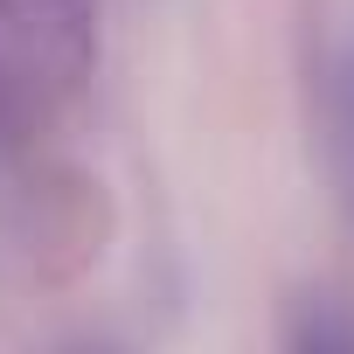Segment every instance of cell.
I'll return each instance as SVG.
<instances>
[{
  "instance_id": "cell-1",
  "label": "cell",
  "mask_w": 354,
  "mask_h": 354,
  "mask_svg": "<svg viewBox=\"0 0 354 354\" xmlns=\"http://www.w3.org/2000/svg\"><path fill=\"white\" fill-rule=\"evenodd\" d=\"M97 56V0H0V91L21 118L63 104Z\"/></svg>"
},
{
  "instance_id": "cell-2",
  "label": "cell",
  "mask_w": 354,
  "mask_h": 354,
  "mask_svg": "<svg viewBox=\"0 0 354 354\" xmlns=\"http://www.w3.org/2000/svg\"><path fill=\"white\" fill-rule=\"evenodd\" d=\"M326 153H333V188H340L347 223H354V42L326 70Z\"/></svg>"
},
{
  "instance_id": "cell-3",
  "label": "cell",
  "mask_w": 354,
  "mask_h": 354,
  "mask_svg": "<svg viewBox=\"0 0 354 354\" xmlns=\"http://www.w3.org/2000/svg\"><path fill=\"white\" fill-rule=\"evenodd\" d=\"M292 347H313V354H333V347H354V313L340 299H306V313L285 326Z\"/></svg>"
},
{
  "instance_id": "cell-4",
  "label": "cell",
  "mask_w": 354,
  "mask_h": 354,
  "mask_svg": "<svg viewBox=\"0 0 354 354\" xmlns=\"http://www.w3.org/2000/svg\"><path fill=\"white\" fill-rule=\"evenodd\" d=\"M15 132H21V111L8 104V91H0V160H8V139H15Z\"/></svg>"
}]
</instances>
